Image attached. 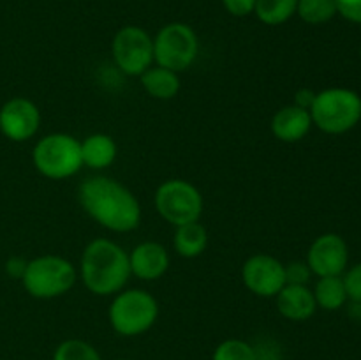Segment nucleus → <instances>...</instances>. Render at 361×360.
<instances>
[{
    "instance_id": "f257e3e1",
    "label": "nucleus",
    "mask_w": 361,
    "mask_h": 360,
    "mask_svg": "<svg viewBox=\"0 0 361 360\" xmlns=\"http://www.w3.org/2000/svg\"><path fill=\"white\" fill-rule=\"evenodd\" d=\"M78 196L83 210L109 232L127 233L140 226V201L118 180L102 175L90 176L80 186Z\"/></svg>"
},
{
    "instance_id": "f03ea898",
    "label": "nucleus",
    "mask_w": 361,
    "mask_h": 360,
    "mask_svg": "<svg viewBox=\"0 0 361 360\" xmlns=\"http://www.w3.org/2000/svg\"><path fill=\"white\" fill-rule=\"evenodd\" d=\"M80 275L85 288L94 295H116L130 277L129 254L113 240H92L81 254Z\"/></svg>"
},
{
    "instance_id": "7ed1b4c3",
    "label": "nucleus",
    "mask_w": 361,
    "mask_h": 360,
    "mask_svg": "<svg viewBox=\"0 0 361 360\" xmlns=\"http://www.w3.org/2000/svg\"><path fill=\"white\" fill-rule=\"evenodd\" d=\"M309 112L317 129L326 134H344L361 120V97L349 88H326L316 92Z\"/></svg>"
},
{
    "instance_id": "20e7f679",
    "label": "nucleus",
    "mask_w": 361,
    "mask_h": 360,
    "mask_svg": "<svg viewBox=\"0 0 361 360\" xmlns=\"http://www.w3.org/2000/svg\"><path fill=\"white\" fill-rule=\"evenodd\" d=\"M76 279L78 270L69 260L56 254H44L28 261L21 282L30 296L49 300L66 295Z\"/></svg>"
},
{
    "instance_id": "39448f33",
    "label": "nucleus",
    "mask_w": 361,
    "mask_h": 360,
    "mask_svg": "<svg viewBox=\"0 0 361 360\" xmlns=\"http://www.w3.org/2000/svg\"><path fill=\"white\" fill-rule=\"evenodd\" d=\"M159 316V304L145 289L118 292L109 306V325L123 337L141 335L154 327Z\"/></svg>"
},
{
    "instance_id": "423d86ee",
    "label": "nucleus",
    "mask_w": 361,
    "mask_h": 360,
    "mask_svg": "<svg viewBox=\"0 0 361 360\" xmlns=\"http://www.w3.org/2000/svg\"><path fill=\"white\" fill-rule=\"evenodd\" d=\"M32 162L42 176L63 180L76 175L83 166L81 145L74 136L53 133L41 138L32 150Z\"/></svg>"
},
{
    "instance_id": "0eeeda50",
    "label": "nucleus",
    "mask_w": 361,
    "mask_h": 360,
    "mask_svg": "<svg viewBox=\"0 0 361 360\" xmlns=\"http://www.w3.org/2000/svg\"><path fill=\"white\" fill-rule=\"evenodd\" d=\"M155 208L169 224L182 226L200 221L203 214V196L194 184L183 179L162 182L155 191Z\"/></svg>"
},
{
    "instance_id": "6e6552de",
    "label": "nucleus",
    "mask_w": 361,
    "mask_h": 360,
    "mask_svg": "<svg viewBox=\"0 0 361 360\" xmlns=\"http://www.w3.org/2000/svg\"><path fill=\"white\" fill-rule=\"evenodd\" d=\"M200 49L197 35L189 25L169 23L154 37V62L175 73L187 71L194 64Z\"/></svg>"
},
{
    "instance_id": "1a4fd4ad",
    "label": "nucleus",
    "mask_w": 361,
    "mask_h": 360,
    "mask_svg": "<svg viewBox=\"0 0 361 360\" xmlns=\"http://www.w3.org/2000/svg\"><path fill=\"white\" fill-rule=\"evenodd\" d=\"M113 60L122 73L141 76L154 64V39L136 25L122 27L113 37Z\"/></svg>"
},
{
    "instance_id": "9d476101",
    "label": "nucleus",
    "mask_w": 361,
    "mask_h": 360,
    "mask_svg": "<svg viewBox=\"0 0 361 360\" xmlns=\"http://www.w3.org/2000/svg\"><path fill=\"white\" fill-rule=\"evenodd\" d=\"M242 281L257 296H277L286 286L284 263L270 254H254L242 267Z\"/></svg>"
},
{
    "instance_id": "9b49d317",
    "label": "nucleus",
    "mask_w": 361,
    "mask_h": 360,
    "mask_svg": "<svg viewBox=\"0 0 361 360\" xmlns=\"http://www.w3.org/2000/svg\"><path fill=\"white\" fill-rule=\"evenodd\" d=\"M41 127V112L27 97H13L0 108V133L11 141H27Z\"/></svg>"
},
{
    "instance_id": "f8f14e48",
    "label": "nucleus",
    "mask_w": 361,
    "mask_h": 360,
    "mask_svg": "<svg viewBox=\"0 0 361 360\" xmlns=\"http://www.w3.org/2000/svg\"><path fill=\"white\" fill-rule=\"evenodd\" d=\"M349 261L348 244L337 233L319 235L309 247L307 265L317 277L342 275Z\"/></svg>"
},
{
    "instance_id": "ddd939ff",
    "label": "nucleus",
    "mask_w": 361,
    "mask_h": 360,
    "mask_svg": "<svg viewBox=\"0 0 361 360\" xmlns=\"http://www.w3.org/2000/svg\"><path fill=\"white\" fill-rule=\"evenodd\" d=\"M130 274L141 281H155L168 272L169 254L159 242H141L129 253Z\"/></svg>"
},
{
    "instance_id": "4468645a",
    "label": "nucleus",
    "mask_w": 361,
    "mask_h": 360,
    "mask_svg": "<svg viewBox=\"0 0 361 360\" xmlns=\"http://www.w3.org/2000/svg\"><path fill=\"white\" fill-rule=\"evenodd\" d=\"M312 119H310L309 109L298 108L295 104H289L275 112L271 116L270 129L271 134L277 138L279 141L284 143H296L302 141L303 138L309 134L312 129Z\"/></svg>"
},
{
    "instance_id": "2eb2a0df",
    "label": "nucleus",
    "mask_w": 361,
    "mask_h": 360,
    "mask_svg": "<svg viewBox=\"0 0 361 360\" xmlns=\"http://www.w3.org/2000/svg\"><path fill=\"white\" fill-rule=\"evenodd\" d=\"M277 311L291 321H307L317 309L312 289L303 284H286L275 296Z\"/></svg>"
},
{
    "instance_id": "dca6fc26",
    "label": "nucleus",
    "mask_w": 361,
    "mask_h": 360,
    "mask_svg": "<svg viewBox=\"0 0 361 360\" xmlns=\"http://www.w3.org/2000/svg\"><path fill=\"white\" fill-rule=\"evenodd\" d=\"M81 161L92 169H104L116 159V143L109 134L95 133L80 141Z\"/></svg>"
},
{
    "instance_id": "f3484780",
    "label": "nucleus",
    "mask_w": 361,
    "mask_h": 360,
    "mask_svg": "<svg viewBox=\"0 0 361 360\" xmlns=\"http://www.w3.org/2000/svg\"><path fill=\"white\" fill-rule=\"evenodd\" d=\"M140 80L145 92H147L150 97L161 99V101H168V99L176 97L180 92L178 73L166 69V67H148V69L141 74Z\"/></svg>"
},
{
    "instance_id": "a211bd4d",
    "label": "nucleus",
    "mask_w": 361,
    "mask_h": 360,
    "mask_svg": "<svg viewBox=\"0 0 361 360\" xmlns=\"http://www.w3.org/2000/svg\"><path fill=\"white\" fill-rule=\"evenodd\" d=\"M208 232L200 221L176 226L173 247L182 258H197L207 251Z\"/></svg>"
},
{
    "instance_id": "6ab92c4d",
    "label": "nucleus",
    "mask_w": 361,
    "mask_h": 360,
    "mask_svg": "<svg viewBox=\"0 0 361 360\" xmlns=\"http://www.w3.org/2000/svg\"><path fill=\"white\" fill-rule=\"evenodd\" d=\"M312 293L317 307H321L324 311H337L348 302V292H345L342 275L319 277Z\"/></svg>"
},
{
    "instance_id": "aec40b11",
    "label": "nucleus",
    "mask_w": 361,
    "mask_h": 360,
    "mask_svg": "<svg viewBox=\"0 0 361 360\" xmlns=\"http://www.w3.org/2000/svg\"><path fill=\"white\" fill-rule=\"evenodd\" d=\"M298 0H256L254 13L264 25H282L296 14Z\"/></svg>"
},
{
    "instance_id": "412c9836",
    "label": "nucleus",
    "mask_w": 361,
    "mask_h": 360,
    "mask_svg": "<svg viewBox=\"0 0 361 360\" xmlns=\"http://www.w3.org/2000/svg\"><path fill=\"white\" fill-rule=\"evenodd\" d=\"M296 14L309 25H323L338 14L337 0H298Z\"/></svg>"
},
{
    "instance_id": "4be33fe9",
    "label": "nucleus",
    "mask_w": 361,
    "mask_h": 360,
    "mask_svg": "<svg viewBox=\"0 0 361 360\" xmlns=\"http://www.w3.org/2000/svg\"><path fill=\"white\" fill-rule=\"evenodd\" d=\"M53 360H102L97 349L81 339H67L56 346Z\"/></svg>"
},
{
    "instance_id": "5701e85b",
    "label": "nucleus",
    "mask_w": 361,
    "mask_h": 360,
    "mask_svg": "<svg viewBox=\"0 0 361 360\" xmlns=\"http://www.w3.org/2000/svg\"><path fill=\"white\" fill-rule=\"evenodd\" d=\"M212 360H257L256 349L242 339H226L215 348Z\"/></svg>"
},
{
    "instance_id": "b1692460",
    "label": "nucleus",
    "mask_w": 361,
    "mask_h": 360,
    "mask_svg": "<svg viewBox=\"0 0 361 360\" xmlns=\"http://www.w3.org/2000/svg\"><path fill=\"white\" fill-rule=\"evenodd\" d=\"M284 274H286V284H303L309 282L310 272L307 261H291V263L284 265Z\"/></svg>"
},
{
    "instance_id": "393cba45",
    "label": "nucleus",
    "mask_w": 361,
    "mask_h": 360,
    "mask_svg": "<svg viewBox=\"0 0 361 360\" xmlns=\"http://www.w3.org/2000/svg\"><path fill=\"white\" fill-rule=\"evenodd\" d=\"M344 286L348 292V299L355 304H361V263L349 268L344 274Z\"/></svg>"
},
{
    "instance_id": "a878e982",
    "label": "nucleus",
    "mask_w": 361,
    "mask_h": 360,
    "mask_svg": "<svg viewBox=\"0 0 361 360\" xmlns=\"http://www.w3.org/2000/svg\"><path fill=\"white\" fill-rule=\"evenodd\" d=\"M337 11L348 21L361 25V0H337Z\"/></svg>"
},
{
    "instance_id": "bb28decb",
    "label": "nucleus",
    "mask_w": 361,
    "mask_h": 360,
    "mask_svg": "<svg viewBox=\"0 0 361 360\" xmlns=\"http://www.w3.org/2000/svg\"><path fill=\"white\" fill-rule=\"evenodd\" d=\"M222 4H224L226 11L236 18L249 16L256 7V0H222Z\"/></svg>"
},
{
    "instance_id": "cd10ccee",
    "label": "nucleus",
    "mask_w": 361,
    "mask_h": 360,
    "mask_svg": "<svg viewBox=\"0 0 361 360\" xmlns=\"http://www.w3.org/2000/svg\"><path fill=\"white\" fill-rule=\"evenodd\" d=\"M27 260H23V258L20 256H11L9 260L6 261V272L7 275H11V277L14 279H21L25 274V268H27Z\"/></svg>"
},
{
    "instance_id": "c85d7f7f",
    "label": "nucleus",
    "mask_w": 361,
    "mask_h": 360,
    "mask_svg": "<svg viewBox=\"0 0 361 360\" xmlns=\"http://www.w3.org/2000/svg\"><path fill=\"white\" fill-rule=\"evenodd\" d=\"M314 99H316V92L310 90V88H300L295 94V102H293V104L303 109H310Z\"/></svg>"
},
{
    "instance_id": "c756f323",
    "label": "nucleus",
    "mask_w": 361,
    "mask_h": 360,
    "mask_svg": "<svg viewBox=\"0 0 361 360\" xmlns=\"http://www.w3.org/2000/svg\"><path fill=\"white\" fill-rule=\"evenodd\" d=\"M118 360H130V359H118Z\"/></svg>"
},
{
    "instance_id": "7c9ffc66",
    "label": "nucleus",
    "mask_w": 361,
    "mask_h": 360,
    "mask_svg": "<svg viewBox=\"0 0 361 360\" xmlns=\"http://www.w3.org/2000/svg\"><path fill=\"white\" fill-rule=\"evenodd\" d=\"M360 59H361V48H360Z\"/></svg>"
}]
</instances>
